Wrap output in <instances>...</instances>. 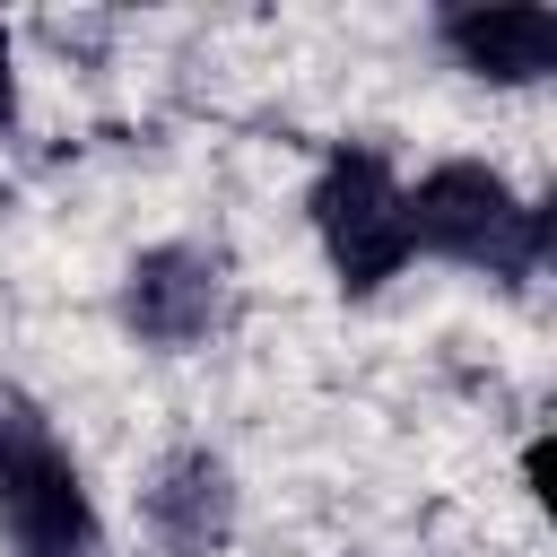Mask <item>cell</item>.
Instances as JSON below:
<instances>
[{"mask_svg": "<svg viewBox=\"0 0 557 557\" xmlns=\"http://www.w3.org/2000/svg\"><path fill=\"white\" fill-rule=\"evenodd\" d=\"M400 209H409V244L453 261V270H479L496 287H531L540 261H548V209H531L496 165L479 157H444L426 165L418 183H400Z\"/></svg>", "mask_w": 557, "mask_h": 557, "instance_id": "1", "label": "cell"}, {"mask_svg": "<svg viewBox=\"0 0 557 557\" xmlns=\"http://www.w3.org/2000/svg\"><path fill=\"white\" fill-rule=\"evenodd\" d=\"M305 218L322 235V261H331L339 296H374L418 261L409 209H400V174H392V157L374 139H339L322 157V174L305 191Z\"/></svg>", "mask_w": 557, "mask_h": 557, "instance_id": "2", "label": "cell"}, {"mask_svg": "<svg viewBox=\"0 0 557 557\" xmlns=\"http://www.w3.org/2000/svg\"><path fill=\"white\" fill-rule=\"evenodd\" d=\"M0 540H9V557H96L104 548L87 470L26 400H0Z\"/></svg>", "mask_w": 557, "mask_h": 557, "instance_id": "3", "label": "cell"}, {"mask_svg": "<svg viewBox=\"0 0 557 557\" xmlns=\"http://www.w3.org/2000/svg\"><path fill=\"white\" fill-rule=\"evenodd\" d=\"M226 261L209 244H148L131 252L122 270V331L157 357H183V348H209L226 331Z\"/></svg>", "mask_w": 557, "mask_h": 557, "instance_id": "4", "label": "cell"}, {"mask_svg": "<svg viewBox=\"0 0 557 557\" xmlns=\"http://www.w3.org/2000/svg\"><path fill=\"white\" fill-rule=\"evenodd\" d=\"M139 522L157 557H218L235 540V470L209 444H174L139 487Z\"/></svg>", "mask_w": 557, "mask_h": 557, "instance_id": "5", "label": "cell"}, {"mask_svg": "<svg viewBox=\"0 0 557 557\" xmlns=\"http://www.w3.org/2000/svg\"><path fill=\"white\" fill-rule=\"evenodd\" d=\"M435 44L453 52V70L487 78V87H540L557 70V9L540 0H470L435 17Z\"/></svg>", "mask_w": 557, "mask_h": 557, "instance_id": "6", "label": "cell"}, {"mask_svg": "<svg viewBox=\"0 0 557 557\" xmlns=\"http://www.w3.org/2000/svg\"><path fill=\"white\" fill-rule=\"evenodd\" d=\"M9 113H17V44L0 26V131H9Z\"/></svg>", "mask_w": 557, "mask_h": 557, "instance_id": "7", "label": "cell"}]
</instances>
